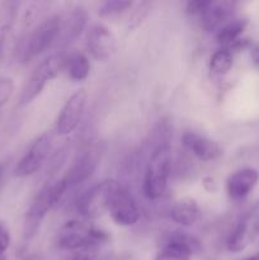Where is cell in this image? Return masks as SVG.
Wrapping results in <instances>:
<instances>
[{
  "label": "cell",
  "instance_id": "obj_18",
  "mask_svg": "<svg viewBox=\"0 0 259 260\" xmlns=\"http://www.w3.org/2000/svg\"><path fill=\"white\" fill-rule=\"evenodd\" d=\"M201 216L200 206L193 198L185 197L178 200L170 210V217L174 222L182 226H192Z\"/></svg>",
  "mask_w": 259,
  "mask_h": 260
},
{
  "label": "cell",
  "instance_id": "obj_6",
  "mask_svg": "<svg viewBox=\"0 0 259 260\" xmlns=\"http://www.w3.org/2000/svg\"><path fill=\"white\" fill-rule=\"evenodd\" d=\"M116 184V180L106 179L86 190L76 203L78 212L88 220L102 217L108 212L109 201Z\"/></svg>",
  "mask_w": 259,
  "mask_h": 260
},
{
  "label": "cell",
  "instance_id": "obj_8",
  "mask_svg": "<svg viewBox=\"0 0 259 260\" xmlns=\"http://www.w3.org/2000/svg\"><path fill=\"white\" fill-rule=\"evenodd\" d=\"M108 213L117 225L124 228L134 226L140 220V210L136 201L134 200L131 193L118 182L112 192Z\"/></svg>",
  "mask_w": 259,
  "mask_h": 260
},
{
  "label": "cell",
  "instance_id": "obj_3",
  "mask_svg": "<svg viewBox=\"0 0 259 260\" xmlns=\"http://www.w3.org/2000/svg\"><path fill=\"white\" fill-rule=\"evenodd\" d=\"M108 240L106 231L84 221H68L57 233V245L65 250H81L102 245Z\"/></svg>",
  "mask_w": 259,
  "mask_h": 260
},
{
  "label": "cell",
  "instance_id": "obj_9",
  "mask_svg": "<svg viewBox=\"0 0 259 260\" xmlns=\"http://www.w3.org/2000/svg\"><path fill=\"white\" fill-rule=\"evenodd\" d=\"M88 103V93L84 89L76 90L65 102L56 119V134L60 136L70 135L83 119Z\"/></svg>",
  "mask_w": 259,
  "mask_h": 260
},
{
  "label": "cell",
  "instance_id": "obj_16",
  "mask_svg": "<svg viewBox=\"0 0 259 260\" xmlns=\"http://www.w3.org/2000/svg\"><path fill=\"white\" fill-rule=\"evenodd\" d=\"M196 245L197 243L192 238L178 233L168 241L155 260H190Z\"/></svg>",
  "mask_w": 259,
  "mask_h": 260
},
{
  "label": "cell",
  "instance_id": "obj_7",
  "mask_svg": "<svg viewBox=\"0 0 259 260\" xmlns=\"http://www.w3.org/2000/svg\"><path fill=\"white\" fill-rule=\"evenodd\" d=\"M259 236V202L255 203L238 225L235 226L226 241V248L231 253H240L245 250Z\"/></svg>",
  "mask_w": 259,
  "mask_h": 260
},
{
  "label": "cell",
  "instance_id": "obj_22",
  "mask_svg": "<svg viewBox=\"0 0 259 260\" xmlns=\"http://www.w3.org/2000/svg\"><path fill=\"white\" fill-rule=\"evenodd\" d=\"M132 3L131 2H123V0H112V2L104 3L99 9V15L103 18L116 17V15L122 14V13L127 12L131 9Z\"/></svg>",
  "mask_w": 259,
  "mask_h": 260
},
{
  "label": "cell",
  "instance_id": "obj_29",
  "mask_svg": "<svg viewBox=\"0 0 259 260\" xmlns=\"http://www.w3.org/2000/svg\"><path fill=\"white\" fill-rule=\"evenodd\" d=\"M244 260H259V253L254 254V255L249 256V258H246V259H244Z\"/></svg>",
  "mask_w": 259,
  "mask_h": 260
},
{
  "label": "cell",
  "instance_id": "obj_13",
  "mask_svg": "<svg viewBox=\"0 0 259 260\" xmlns=\"http://www.w3.org/2000/svg\"><path fill=\"white\" fill-rule=\"evenodd\" d=\"M259 180V173L251 168L238 170L226 180V192L234 201H241L250 194Z\"/></svg>",
  "mask_w": 259,
  "mask_h": 260
},
{
  "label": "cell",
  "instance_id": "obj_4",
  "mask_svg": "<svg viewBox=\"0 0 259 260\" xmlns=\"http://www.w3.org/2000/svg\"><path fill=\"white\" fill-rule=\"evenodd\" d=\"M65 66L66 57L62 53H55V55H51L47 58H45L35 69L32 75L25 83L22 94H20V106H27V104L32 103L42 93L46 85L60 75Z\"/></svg>",
  "mask_w": 259,
  "mask_h": 260
},
{
  "label": "cell",
  "instance_id": "obj_25",
  "mask_svg": "<svg viewBox=\"0 0 259 260\" xmlns=\"http://www.w3.org/2000/svg\"><path fill=\"white\" fill-rule=\"evenodd\" d=\"M10 245V234L7 226L3 222H0V255L7 251V249Z\"/></svg>",
  "mask_w": 259,
  "mask_h": 260
},
{
  "label": "cell",
  "instance_id": "obj_14",
  "mask_svg": "<svg viewBox=\"0 0 259 260\" xmlns=\"http://www.w3.org/2000/svg\"><path fill=\"white\" fill-rule=\"evenodd\" d=\"M234 13H235L234 2H210L203 14L200 17L202 28L207 32L218 29L226 24Z\"/></svg>",
  "mask_w": 259,
  "mask_h": 260
},
{
  "label": "cell",
  "instance_id": "obj_27",
  "mask_svg": "<svg viewBox=\"0 0 259 260\" xmlns=\"http://www.w3.org/2000/svg\"><path fill=\"white\" fill-rule=\"evenodd\" d=\"M251 60H253V62L255 63V65L259 66V46H255V47L251 50Z\"/></svg>",
  "mask_w": 259,
  "mask_h": 260
},
{
  "label": "cell",
  "instance_id": "obj_21",
  "mask_svg": "<svg viewBox=\"0 0 259 260\" xmlns=\"http://www.w3.org/2000/svg\"><path fill=\"white\" fill-rule=\"evenodd\" d=\"M234 63V55L229 48H220L212 55L210 60V69L216 75H225L231 70Z\"/></svg>",
  "mask_w": 259,
  "mask_h": 260
},
{
  "label": "cell",
  "instance_id": "obj_5",
  "mask_svg": "<svg viewBox=\"0 0 259 260\" xmlns=\"http://www.w3.org/2000/svg\"><path fill=\"white\" fill-rule=\"evenodd\" d=\"M60 28L61 17L56 14L48 17L38 27H36L23 43V48L20 51L23 62H29L30 60L47 51L53 43H57Z\"/></svg>",
  "mask_w": 259,
  "mask_h": 260
},
{
  "label": "cell",
  "instance_id": "obj_10",
  "mask_svg": "<svg viewBox=\"0 0 259 260\" xmlns=\"http://www.w3.org/2000/svg\"><path fill=\"white\" fill-rule=\"evenodd\" d=\"M51 147H52V135L51 132H43L32 142L29 149L19 160L14 170L15 177L25 178L35 174L47 159Z\"/></svg>",
  "mask_w": 259,
  "mask_h": 260
},
{
  "label": "cell",
  "instance_id": "obj_26",
  "mask_svg": "<svg viewBox=\"0 0 259 260\" xmlns=\"http://www.w3.org/2000/svg\"><path fill=\"white\" fill-rule=\"evenodd\" d=\"M10 27L9 25H2L0 27V56H2L3 48H4L5 42H7V38L9 36Z\"/></svg>",
  "mask_w": 259,
  "mask_h": 260
},
{
  "label": "cell",
  "instance_id": "obj_11",
  "mask_svg": "<svg viewBox=\"0 0 259 260\" xmlns=\"http://www.w3.org/2000/svg\"><path fill=\"white\" fill-rule=\"evenodd\" d=\"M88 50L96 60H108L117 50V40L108 27L95 24L88 33Z\"/></svg>",
  "mask_w": 259,
  "mask_h": 260
},
{
  "label": "cell",
  "instance_id": "obj_15",
  "mask_svg": "<svg viewBox=\"0 0 259 260\" xmlns=\"http://www.w3.org/2000/svg\"><path fill=\"white\" fill-rule=\"evenodd\" d=\"M86 19H88V14L83 7L74 8L65 19L61 18V28L57 43H60L61 46H68L69 43L74 42L83 32Z\"/></svg>",
  "mask_w": 259,
  "mask_h": 260
},
{
  "label": "cell",
  "instance_id": "obj_30",
  "mask_svg": "<svg viewBox=\"0 0 259 260\" xmlns=\"http://www.w3.org/2000/svg\"><path fill=\"white\" fill-rule=\"evenodd\" d=\"M0 260H7L4 258V255H0Z\"/></svg>",
  "mask_w": 259,
  "mask_h": 260
},
{
  "label": "cell",
  "instance_id": "obj_19",
  "mask_svg": "<svg viewBox=\"0 0 259 260\" xmlns=\"http://www.w3.org/2000/svg\"><path fill=\"white\" fill-rule=\"evenodd\" d=\"M246 24H248V22L245 19L229 20L223 27L218 29L216 40L220 45L223 46V48L233 47L240 40V36L243 35Z\"/></svg>",
  "mask_w": 259,
  "mask_h": 260
},
{
  "label": "cell",
  "instance_id": "obj_23",
  "mask_svg": "<svg viewBox=\"0 0 259 260\" xmlns=\"http://www.w3.org/2000/svg\"><path fill=\"white\" fill-rule=\"evenodd\" d=\"M14 91V81L10 78H4L0 80V109L8 103Z\"/></svg>",
  "mask_w": 259,
  "mask_h": 260
},
{
  "label": "cell",
  "instance_id": "obj_17",
  "mask_svg": "<svg viewBox=\"0 0 259 260\" xmlns=\"http://www.w3.org/2000/svg\"><path fill=\"white\" fill-rule=\"evenodd\" d=\"M96 164H98V157H96L94 151H84L78 159L74 161L70 169L68 170L65 175H63V180L68 184V188L78 185L80 183L85 182L93 172L95 170Z\"/></svg>",
  "mask_w": 259,
  "mask_h": 260
},
{
  "label": "cell",
  "instance_id": "obj_2",
  "mask_svg": "<svg viewBox=\"0 0 259 260\" xmlns=\"http://www.w3.org/2000/svg\"><path fill=\"white\" fill-rule=\"evenodd\" d=\"M68 184L63 180V178L56 180V182L46 184L40 189V192L36 194L28 208L24 217V236L25 238H32L37 230L40 229L41 223L45 220L47 213L51 208L57 205L58 201L62 198L65 192L68 190Z\"/></svg>",
  "mask_w": 259,
  "mask_h": 260
},
{
  "label": "cell",
  "instance_id": "obj_1",
  "mask_svg": "<svg viewBox=\"0 0 259 260\" xmlns=\"http://www.w3.org/2000/svg\"><path fill=\"white\" fill-rule=\"evenodd\" d=\"M172 167V147L168 141L160 142L152 151L146 165L142 183L144 196L147 200L155 201L164 194Z\"/></svg>",
  "mask_w": 259,
  "mask_h": 260
},
{
  "label": "cell",
  "instance_id": "obj_12",
  "mask_svg": "<svg viewBox=\"0 0 259 260\" xmlns=\"http://www.w3.org/2000/svg\"><path fill=\"white\" fill-rule=\"evenodd\" d=\"M182 142L188 151L192 152L197 159L202 161H213L222 155V149L215 140H211L196 132H187L183 135Z\"/></svg>",
  "mask_w": 259,
  "mask_h": 260
},
{
  "label": "cell",
  "instance_id": "obj_24",
  "mask_svg": "<svg viewBox=\"0 0 259 260\" xmlns=\"http://www.w3.org/2000/svg\"><path fill=\"white\" fill-rule=\"evenodd\" d=\"M208 3L210 2H205V0H195V2H189L187 3V7H185V10L189 15L192 17H201L203 14V12L207 8Z\"/></svg>",
  "mask_w": 259,
  "mask_h": 260
},
{
  "label": "cell",
  "instance_id": "obj_28",
  "mask_svg": "<svg viewBox=\"0 0 259 260\" xmlns=\"http://www.w3.org/2000/svg\"><path fill=\"white\" fill-rule=\"evenodd\" d=\"M74 260H95V259H93L91 256L86 255V254H78V255L74 258Z\"/></svg>",
  "mask_w": 259,
  "mask_h": 260
},
{
  "label": "cell",
  "instance_id": "obj_20",
  "mask_svg": "<svg viewBox=\"0 0 259 260\" xmlns=\"http://www.w3.org/2000/svg\"><path fill=\"white\" fill-rule=\"evenodd\" d=\"M65 69H68L69 75L73 80L81 81L88 78L89 71H90V62L85 55L75 52L66 57Z\"/></svg>",
  "mask_w": 259,
  "mask_h": 260
}]
</instances>
